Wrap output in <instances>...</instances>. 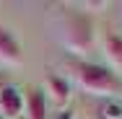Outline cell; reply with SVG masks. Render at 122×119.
<instances>
[{
  "instance_id": "1",
  "label": "cell",
  "mask_w": 122,
  "mask_h": 119,
  "mask_svg": "<svg viewBox=\"0 0 122 119\" xmlns=\"http://www.w3.org/2000/svg\"><path fill=\"white\" fill-rule=\"evenodd\" d=\"M60 39L62 44L70 49L73 54H88L94 44H96V29L91 16H86L83 10H70V8H62L60 13Z\"/></svg>"
},
{
  "instance_id": "2",
  "label": "cell",
  "mask_w": 122,
  "mask_h": 119,
  "mask_svg": "<svg viewBox=\"0 0 122 119\" xmlns=\"http://www.w3.org/2000/svg\"><path fill=\"white\" fill-rule=\"evenodd\" d=\"M70 72H73V80L88 93L94 96H107V98H114L122 96V78H117L114 72L104 65L96 62H86V60H75L70 62Z\"/></svg>"
},
{
  "instance_id": "3",
  "label": "cell",
  "mask_w": 122,
  "mask_h": 119,
  "mask_svg": "<svg viewBox=\"0 0 122 119\" xmlns=\"http://www.w3.org/2000/svg\"><path fill=\"white\" fill-rule=\"evenodd\" d=\"M0 117L3 119H21L24 117V96L10 83L0 88Z\"/></svg>"
},
{
  "instance_id": "4",
  "label": "cell",
  "mask_w": 122,
  "mask_h": 119,
  "mask_svg": "<svg viewBox=\"0 0 122 119\" xmlns=\"http://www.w3.org/2000/svg\"><path fill=\"white\" fill-rule=\"evenodd\" d=\"M0 62L5 65H21L24 62V49H21V42L13 36L10 29L0 24Z\"/></svg>"
},
{
  "instance_id": "5",
  "label": "cell",
  "mask_w": 122,
  "mask_h": 119,
  "mask_svg": "<svg viewBox=\"0 0 122 119\" xmlns=\"http://www.w3.org/2000/svg\"><path fill=\"white\" fill-rule=\"evenodd\" d=\"M24 119H47V96L42 88H31L24 96Z\"/></svg>"
},
{
  "instance_id": "6",
  "label": "cell",
  "mask_w": 122,
  "mask_h": 119,
  "mask_svg": "<svg viewBox=\"0 0 122 119\" xmlns=\"http://www.w3.org/2000/svg\"><path fill=\"white\" fill-rule=\"evenodd\" d=\"M101 49H104L107 60L112 62V67L122 75V36L117 31H104V36H101Z\"/></svg>"
},
{
  "instance_id": "7",
  "label": "cell",
  "mask_w": 122,
  "mask_h": 119,
  "mask_svg": "<svg viewBox=\"0 0 122 119\" xmlns=\"http://www.w3.org/2000/svg\"><path fill=\"white\" fill-rule=\"evenodd\" d=\"M47 88H49V93H52V101L60 109L70 101V83H68V78L57 75V72H47Z\"/></svg>"
},
{
  "instance_id": "8",
  "label": "cell",
  "mask_w": 122,
  "mask_h": 119,
  "mask_svg": "<svg viewBox=\"0 0 122 119\" xmlns=\"http://www.w3.org/2000/svg\"><path fill=\"white\" fill-rule=\"evenodd\" d=\"M101 119H122V101L120 98H107L99 109Z\"/></svg>"
},
{
  "instance_id": "9",
  "label": "cell",
  "mask_w": 122,
  "mask_h": 119,
  "mask_svg": "<svg viewBox=\"0 0 122 119\" xmlns=\"http://www.w3.org/2000/svg\"><path fill=\"white\" fill-rule=\"evenodd\" d=\"M78 8H91L94 13H101V10L107 8V0H86V3H81Z\"/></svg>"
},
{
  "instance_id": "10",
  "label": "cell",
  "mask_w": 122,
  "mask_h": 119,
  "mask_svg": "<svg viewBox=\"0 0 122 119\" xmlns=\"http://www.w3.org/2000/svg\"><path fill=\"white\" fill-rule=\"evenodd\" d=\"M52 119H73V111H70V109H60Z\"/></svg>"
},
{
  "instance_id": "11",
  "label": "cell",
  "mask_w": 122,
  "mask_h": 119,
  "mask_svg": "<svg viewBox=\"0 0 122 119\" xmlns=\"http://www.w3.org/2000/svg\"><path fill=\"white\" fill-rule=\"evenodd\" d=\"M3 86H8V78H5V72H0V88Z\"/></svg>"
},
{
  "instance_id": "12",
  "label": "cell",
  "mask_w": 122,
  "mask_h": 119,
  "mask_svg": "<svg viewBox=\"0 0 122 119\" xmlns=\"http://www.w3.org/2000/svg\"><path fill=\"white\" fill-rule=\"evenodd\" d=\"M120 8H122V3H120Z\"/></svg>"
},
{
  "instance_id": "13",
  "label": "cell",
  "mask_w": 122,
  "mask_h": 119,
  "mask_svg": "<svg viewBox=\"0 0 122 119\" xmlns=\"http://www.w3.org/2000/svg\"><path fill=\"white\" fill-rule=\"evenodd\" d=\"M0 119H3V117H0Z\"/></svg>"
},
{
  "instance_id": "14",
  "label": "cell",
  "mask_w": 122,
  "mask_h": 119,
  "mask_svg": "<svg viewBox=\"0 0 122 119\" xmlns=\"http://www.w3.org/2000/svg\"><path fill=\"white\" fill-rule=\"evenodd\" d=\"M21 119H24V117H21Z\"/></svg>"
}]
</instances>
